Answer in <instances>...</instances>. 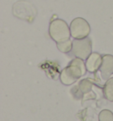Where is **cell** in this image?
Instances as JSON below:
<instances>
[{
    "label": "cell",
    "instance_id": "obj_1",
    "mask_svg": "<svg viewBox=\"0 0 113 121\" xmlns=\"http://www.w3.org/2000/svg\"><path fill=\"white\" fill-rule=\"evenodd\" d=\"M86 71L87 70L84 60L76 57L72 59L68 66L61 71L60 81L65 86H70L76 82L82 76L86 75Z\"/></svg>",
    "mask_w": 113,
    "mask_h": 121
},
{
    "label": "cell",
    "instance_id": "obj_2",
    "mask_svg": "<svg viewBox=\"0 0 113 121\" xmlns=\"http://www.w3.org/2000/svg\"><path fill=\"white\" fill-rule=\"evenodd\" d=\"M49 35L56 43H59L69 40L71 37V31L64 20L57 18L52 20L50 22Z\"/></svg>",
    "mask_w": 113,
    "mask_h": 121
},
{
    "label": "cell",
    "instance_id": "obj_3",
    "mask_svg": "<svg viewBox=\"0 0 113 121\" xmlns=\"http://www.w3.org/2000/svg\"><path fill=\"white\" fill-rule=\"evenodd\" d=\"M37 9L32 3L26 0H19L13 6V13L16 17L32 22L37 15Z\"/></svg>",
    "mask_w": 113,
    "mask_h": 121
},
{
    "label": "cell",
    "instance_id": "obj_4",
    "mask_svg": "<svg viewBox=\"0 0 113 121\" xmlns=\"http://www.w3.org/2000/svg\"><path fill=\"white\" fill-rule=\"evenodd\" d=\"M91 41L89 37L82 39H74L72 41V53L75 57L82 59L83 60L88 58L91 52Z\"/></svg>",
    "mask_w": 113,
    "mask_h": 121
},
{
    "label": "cell",
    "instance_id": "obj_5",
    "mask_svg": "<svg viewBox=\"0 0 113 121\" xmlns=\"http://www.w3.org/2000/svg\"><path fill=\"white\" fill-rule=\"evenodd\" d=\"M71 36L74 39H82L87 37L91 32L89 23L82 17H77L70 24Z\"/></svg>",
    "mask_w": 113,
    "mask_h": 121
},
{
    "label": "cell",
    "instance_id": "obj_6",
    "mask_svg": "<svg viewBox=\"0 0 113 121\" xmlns=\"http://www.w3.org/2000/svg\"><path fill=\"white\" fill-rule=\"evenodd\" d=\"M101 78L107 81L113 74V56L106 54L102 56V63L99 69Z\"/></svg>",
    "mask_w": 113,
    "mask_h": 121
},
{
    "label": "cell",
    "instance_id": "obj_7",
    "mask_svg": "<svg viewBox=\"0 0 113 121\" xmlns=\"http://www.w3.org/2000/svg\"><path fill=\"white\" fill-rule=\"evenodd\" d=\"M102 63V56L97 52H92L86 60V67L90 73H95L100 69Z\"/></svg>",
    "mask_w": 113,
    "mask_h": 121
},
{
    "label": "cell",
    "instance_id": "obj_8",
    "mask_svg": "<svg viewBox=\"0 0 113 121\" xmlns=\"http://www.w3.org/2000/svg\"><path fill=\"white\" fill-rule=\"evenodd\" d=\"M103 95L107 100L113 102V77L106 81L103 87Z\"/></svg>",
    "mask_w": 113,
    "mask_h": 121
},
{
    "label": "cell",
    "instance_id": "obj_9",
    "mask_svg": "<svg viewBox=\"0 0 113 121\" xmlns=\"http://www.w3.org/2000/svg\"><path fill=\"white\" fill-rule=\"evenodd\" d=\"M78 88L81 91V92L84 94H87L91 91L92 88V83L91 82L89 79H85L80 81V83L78 84Z\"/></svg>",
    "mask_w": 113,
    "mask_h": 121
},
{
    "label": "cell",
    "instance_id": "obj_10",
    "mask_svg": "<svg viewBox=\"0 0 113 121\" xmlns=\"http://www.w3.org/2000/svg\"><path fill=\"white\" fill-rule=\"evenodd\" d=\"M57 47H58V49L61 52L69 53L70 52H72V41H71L69 39V40L66 41V42L57 43Z\"/></svg>",
    "mask_w": 113,
    "mask_h": 121
},
{
    "label": "cell",
    "instance_id": "obj_11",
    "mask_svg": "<svg viewBox=\"0 0 113 121\" xmlns=\"http://www.w3.org/2000/svg\"><path fill=\"white\" fill-rule=\"evenodd\" d=\"M99 121H113V113L109 109H103L98 115Z\"/></svg>",
    "mask_w": 113,
    "mask_h": 121
}]
</instances>
